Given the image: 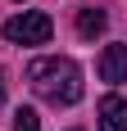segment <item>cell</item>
I'll list each match as a JSON object with an SVG mask.
<instances>
[{
    "label": "cell",
    "mask_w": 127,
    "mask_h": 131,
    "mask_svg": "<svg viewBox=\"0 0 127 131\" xmlns=\"http://www.w3.org/2000/svg\"><path fill=\"white\" fill-rule=\"evenodd\" d=\"M50 32H55V23L41 9H23V14H14L5 23V41H14V45H46Z\"/></svg>",
    "instance_id": "cell-2"
},
{
    "label": "cell",
    "mask_w": 127,
    "mask_h": 131,
    "mask_svg": "<svg viewBox=\"0 0 127 131\" xmlns=\"http://www.w3.org/2000/svg\"><path fill=\"white\" fill-rule=\"evenodd\" d=\"M104 23H109V14L95 9V5H82V9H77V36L82 41H95L104 32Z\"/></svg>",
    "instance_id": "cell-5"
},
{
    "label": "cell",
    "mask_w": 127,
    "mask_h": 131,
    "mask_svg": "<svg viewBox=\"0 0 127 131\" xmlns=\"http://www.w3.org/2000/svg\"><path fill=\"white\" fill-rule=\"evenodd\" d=\"M27 86L46 100V104H77L82 100V68L63 54L50 59H32L27 63Z\"/></svg>",
    "instance_id": "cell-1"
},
{
    "label": "cell",
    "mask_w": 127,
    "mask_h": 131,
    "mask_svg": "<svg viewBox=\"0 0 127 131\" xmlns=\"http://www.w3.org/2000/svg\"><path fill=\"white\" fill-rule=\"evenodd\" d=\"M100 81H109V86L127 81V45L123 41H114V45L100 50Z\"/></svg>",
    "instance_id": "cell-3"
},
{
    "label": "cell",
    "mask_w": 127,
    "mask_h": 131,
    "mask_svg": "<svg viewBox=\"0 0 127 131\" xmlns=\"http://www.w3.org/2000/svg\"><path fill=\"white\" fill-rule=\"evenodd\" d=\"M5 86H9V81H5V72H0V104H5Z\"/></svg>",
    "instance_id": "cell-7"
},
{
    "label": "cell",
    "mask_w": 127,
    "mask_h": 131,
    "mask_svg": "<svg viewBox=\"0 0 127 131\" xmlns=\"http://www.w3.org/2000/svg\"><path fill=\"white\" fill-rule=\"evenodd\" d=\"M95 113H100V131H127V100L123 95H104Z\"/></svg>",
    "instance_id": "cell-4"
},
{
    "label": "cell",
    "mask_w": 127,
    "mask_h": 131,
    "mask_svg": "<svg viewBox=\"0 0 127 131\" xmlns=\"http://www.w3.org/2000/svg\"><path fill=\"white\" fill-rule=\"evenodd\" d=\"M14 131H41L37 108H18V113H14Z\"/></svg>",
    "instance_id": "cell-6"
}]
</instances>
